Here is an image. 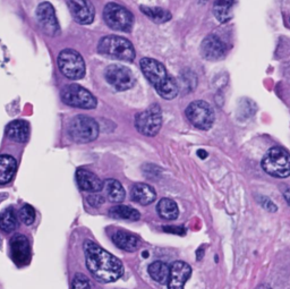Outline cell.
<instances>
[{"mask_svg": "<svg viewBox=\"0 0 290 289\" xmlns=\"http://www.w3.org/2000/svg\"><path fill=\"white\" fill-rule=\"evenodd\" d=\"M85 263L93 277L101 282H114L122 277L124 266L119 258L92 240L84 242Z\"/></svg>", "mask_w": 290, "mask_h": 289, "instance_id": "1", "label": "cell"}, {"mask_svg": "<svg viewBox=\"0 0 290 289\" xmlns=\"http://www.w3.org/2000/svg\"><path fill=\"white\" fill-rule=\"evenodd\" d=\"M140 65L145 78L164 99L172 100L177 96L179 92L178 83L168 74L166 67L160 62L152 58H143Z\"/></svg>", "mask_w": 290, "mask_h": 289, "instance_id": "2", "label": "cell"}, {"mask_svg": "<svg viewBox=\"0 0 290 289\" xmlns=\"http://www.w3.org/2000/svg\"><path fill=\"white\" fill-rule=\"evenodd\" d=\"M98 50L104 56L119 59L122 62H133L135 58L133 44L125 38L117 36L102 38L98 46Z\"/></svg>", "mask_w": 290, "mask_h": 289, "instance_id": "3", "label": "cell"}, {"mask_svg": "<svg viewBox=\"0 0 290 289\" xmlns=\"http://www.w3.org/2000/svg\"><path fill=\"white\" fill-rule=\"evenodd\" d=\"M264 172L276 178L290 176V154L282 148L274 146L268 150L262 159Z\"/></svg>", "mask_w": 290, "mask_h": 289, "instance_id": "4", "label": "cell"}, {"mask_svg": "<svg viewBox=\"0 0 290 289\" xmlns=\"http://www.w3.org/2000/svg\"><path fill=\"white\" fill-rule=\"evenodd\" d=\"M68 133L76 143H88L94 141L99 135V125L93 118L80 114L72 118Z\"/></svg>", "mask_w": 290, "mask_h": 289, "instance_id": "5", "label": "cell"}, {"mask_svg": "<svg viewBox=\"0 0 290 289\" xmlns=\"http://www.w3.org/2000/svg\"><path fill=\"white\" fill-rule=\"evenodd\" d=\"M104 18L110 28L120 32H130L134 24L133 14L125 7L114 2L104 7Z\"/></svg>", "mask_w": 290, "mask_h": 289, "instance_id": "6", "label": "cell"}, {"mask_svg": "<svg viewBox=\"0 0 290 289\" xmlns=\"http://www.w3.org/2000/svg\"><path fill=\"white\" fill-rule=\"evenodd\" d=\"M58 67L62 73L70 80H80L85 75L84 60L75 50H62L58 56Z\"/></svg>", "mask_w": 290, "mask_h": 289, "instance_id": "7", "label": "cell"}, {"mask_svg": "<svg viewBox=\"0 0 290 289\" xmlns=\"http://www.w3.org/2000/svg\"><path fill=\"white\" fill-rule=\"evenodd\" d=\"M62 99L70 107L82 109H94L96 107V99L92 93L78 84H70L64 88Z\"/></svg>", "mask_w": 290, "mask_h": 289, "instance_id": "8", "label": "cell"}, {"mask_svg": "<svg viewBox=\"0 0 290 289\" xmlns=\"http://www.w3.org/2000/svg\"><path fill=\"white\" fill-rule=\"evenodd\" d=\"M186 116L196 128L210 130L214 122V112L206 101L198 100L192 102L186 109Z\"/></svg>", "mask_w": 290, "mask_h": 289, "instance_id": "9", "label": "cell"}, {"mask_svg": "<svg viewBox=\"0 0 290 289\" xmlns=\"http://www.w3.org/2000/svg\"><path fill=\"white\" fill-rule=\"evenodd\" d=\"M162 114L158 104H153L145 112L136 114L135 127L145 136H156L161 128Z\"/></svg>", "mask_w": 290, "mask_h": 289, "instance_id": "10", "label": "cell"}, {"mask_svg": "<svg viewBox=\"0 0 290 289\" xmlns=\"http://www.w3.org/2000/svg\"><path fill=\"white\" fill-rule=\"evenodd\" d=\"M104 78L118 91H126L134 86L135 76L130 68L122 65H112L106 70Z\"/></svg>", "mask_w": 290, "mask_h": 289, "instance_id": "11", "label": "cell"}, {"mask_svg": "<svg viewBox=\"0 0 290 289\" xmlns=\"http://www.w3.org/2000/svg\"><path fill=\"white\" fill-rule=\"evenodd\" d=\"M36 20L39 23L42 31L49 36H54L59 32V24L56 17V12L51 4L42 2L38 6L36 10Z\"/></svg>", "mask_w": 290, "mask_h": 289, "instance_id": "12", "label": "cell"}, {"mask_svg": "<svg viewBox=\"0 0 290 289\" xmlns=\"http://www.w3.org/2000/svg\"><path fill=\"white\" fill-rule=\"evenodd\" d=\"M72 16L80 24H91L94 20V7L88 0H66Z\"/></svg>", "mask_w": 290, "mask_h": 289, "instance_id": "13", "label": "cell"}, {"mask_svg": "<svg viewBox=\"0 0 290 289\" xmlns=\"http://www.w3.org/2000/svg\"><path fill=\"white\" fill-rule=\"evenodd\" d=\"M12 258L17 266H25L31 258V246L24 235L16 234L10 240Z\"/></svg>", "mask_w": 290, "mask_h": 289, "instance_id": "14", "label": "cell"}, {"mask_svg": "<svg viewBox=\"0 0 290 289\" xmlns=\"http://www.w3.org/2000/svg\"><path fill=\"white\" fill-rule=\"evenodd\" d=\"M192 268L186 262L176 261L170 266L168 289H184L187 280L190 278Z\"/></svg>", "mask_w": 290, "mask_h": 289, "instance_id": "15", "label": "cell"}, {"mask_svg": "<svg viewBox=\"0 0 290 289\" xmlns=\"http://www.w3.org/2000/svg\"><path fill=\"white\" fill-rule=\"evenodd\" d=\"M226 51H227V46L216 36H206L201 44L202 56L208 60H219L224 57Z\"/></svg>", "mask_w": 290, "mask_h": 289, "instance_id": "16", "label": "cell"}, {"mask_svg": "<svg viewBox=\"0 0 290 289\" xmlns=\"http://www.w3.org/2000/svg\"><path fill=\"white\" fill-rule=\"evenodd\" d=\"M76 180L80 188L85 192L98 193L104 190V182H102L96 174L86 169H78L76 172Z\"/></svg>", "mask_w": 290, "mask_h": 289, "instance_id": "17", "label": "cell"}, {"mask_svg": "<svg viewBox=\"0 0 290 289\" xmlns=\"http://www.w3.org/2000/svg\"><path fill=\"white\" fill-rule=\"evenodd\" d=\"M112 242L114 245L126 252H134L140 245V240L134 235L125 230H116L112 235Z\"/></svg>", "mask_w": 290, "mask_h": 289, "instance_id": "18", "label": "cell"}, {"mask_svg": "<svg viewBox=\"0 0 290 289\" xmlns=\"http://www.w3.org/2000/svg\"><path fill=\"white\" fill-rule=\"evenodd\" d=\"M8 138L17 143L26 142L30 138V125L25 120H14L6 128Z\"/></svg>", "mask_w": 290, "mask_h": 289, "instance_id": "19", "label": "cell"}, {"mask_svg": "<svg viewBox=\"0 0 290 289\" xmlns=\"http://www.w3.org/2000/svg\"><path fill=\"white\" fill-rule=\"evenodd\" d=\"M156 198V193L152 186L148 184H136L130 192V198L134 202L142 204V206H148L152 202H154Z\"/></svg>", "mask_w": 290, "mask_h": 289, "instance_id": "20", "label": "cell"}, {"mask_svg": "<svg viewBox=\"0 0 290 289\" xmlns=\"http://www.w3.org/2000/svg\"><path fill=\"white\" fill-rule=\"evenodd\" d=\"M17 164L12 156H0V185L10 182L16 172Z\"/></svg>", "mask_w": 290, "mask_h": 289, "instance_id": "21", "label": "cell"}, {"mask_svg": "<svg viewBox=\"0 0 290 289\" xmlns=\"http://www.w3.org/2000/svg\"><path fill=\"white\" fill-rule=\"evenodd\" d=\"M106 196L110 202L122 203L126 196V192L122 185L116 180H106L104 182Z\"/></svg>", "mask_w": 290, "mask_h": 289, "instance_id": "22", "label": "cell"}, {"mask_svg": "<svg viewBox=\"0 0 290 289\" xmlns=\"http://www.w3.org/2000/svg\"><path fill=\"white\" fill-rule=\"evenodd\" d=\"M234 0H216L214 6H213V12H214L216 18L220 23H226L232 18V6Z\"/></svg>", "mask_w": 290, "mask_h": 289, "instance_id": "23", "label": "cell"}, {"mask_svg": "<svg viewBox=\"0 0 290 289\" xmlns=\"http://www.w3.org/2000/svg\"><path fill=\"white\" fill-rule=\"evenodd\" d=\"M148 274L150 277L154 280V282L159 284H167L169 279L170 268L164 262L156 261L153 262L148 266Z\"/></svg>", "mask_w": 290, "mask_h": 289, "instance_id": "24", "label": "cell"}, {"mask_svg": "<svg viewBox=\"0 0 290 289\" xmlns=\"http://www.w3.org/2000/svg\"><path fill=\"white\" fill-rule=\"evenodd\" d=\"M156 211L161 218L166 220H174L179 216V210L176 202L170 198L160 200V202L156 206Z\"/></svg>", "mask_w": 290, "mask_h": 289, "instance_id": "25", "label": "cell"}, {"mask_svg": "<svg viewBox=\"0 0 290 289\" xmlns=\"http://www.w3.org/2000/svg\"><path fill=\"white\" fill-rule=\"evenodd\" d=\"M109 214L117 219H126L136 221L140 218V212L134 209V208L128 206H122V204H118V206H112L109 210Z\"/></svg>", "mask_w": 290, "mask_h": 289, "instance_id": "26", "label": "cell"}, {"mask_svg": "<svg viewBox=\"0 0 290 289\" xmlns=\"http://www.w3.org/2000/svg\"><path fill=\"white\" fill-rule=\"evenodd\" d=\"M140 10L154 23H164L172 18V14L168 10H164V8L140 6Z\"/></svg>", "mask_w": 290, "mask_h": 289, "instance_id": "27", "label": "cell"}, {"mask_svg": "<svg viewBox=\"0 0 290 289\" xmlns=\"http://www.w3.org/2000/svg\"><path fill=\"white\" fill-rule=\"evenodd\" d=\"M17 228V216L12 208H8L0 214V230L12 232Z\"/></svg>", "mask_w": 290, "mask_h": 289, "instance_id": "28", "label": "cell"}, {"mask_svg": "<svg viewBox=\"0 0 290 289\" xmlns=\"http://www.w3.org/2000/svg\"><path fill=\"white\" fill-rule=\"evenodd\" d=\"M20 218L23 221L24 224L30 226L36 220V211L30 204H25L20 210Z\"/></svg>", "mask_w": 290, "mask_h": 289, "instance_id": "29", "label": "cell"}, {"mask_svg": "<svg viewBox=\"0 0 290 289\" xmlns=\"http://www.w3.org/2000/svg\"><path fill=\"white\" fill-rule=\"evenodd\" d=\"M72 289H91V284L83 274H78L72 280Z\"/></svg>", "mask_w": 290, "mask_h": 289, "instance_id": "30", "label": "cell"}, {"mask_svg": "<svg viewBox=\"0 0 290 289\" xmlns=\"http://www.w3.org/2000/svg\"><path fill=\"white\" fill-rule=\"evenodd\" d=\"M258 203L261 204V206L264 208V209H266V211H268V212H272V214H274V212H276V204L271 201L270 198H266V196H258Z\"/></svg>", "mask_w": 290, "mask_h": 289, "instance_id": "31", "label": "cell"}, {"mask_svg": "<svg viewBox=\"0 0 290 289\" xmlns=\"http://www.w3.org/2000/svg\"><path fill=\"white\" fill-rule=\"evenodd\" d=\"M88 201L90 204H91L92 206L99 208V206H102V204H104V198L102 196V195H99V194H92V195H90V196L88 198Z\"/></svg>", "mask_w": 290, "mask_h": 289, "instance_id": "32", "label": "cell"}, {"mask_svg": "<svg viewBox=\"0 0 290 289\" xmlns=\"http://www.w3.org/2000/svg\"><path fill=\"white\" fill-rule=\"evenodd\" d=\"M164 229L167 232L178 234V235H184V234H185V229L182 228V227H172V226H168V227H164Z\"/></svg>", "mask_w": 290, "mask_h": 289, "instance_id": "33", "label": "cell"}, {"mask_svg": "<svg viewBox=\"0 0 290 289\" xmlns=\"http://www.w3.org/2000/svg\"><path fill=\"white\" fill-rule=\"evenodd\" d=\"M198 156L200 158H201V159H206L208 152H206V150H202V148H201V150H198Z\"/></svg>", "mask_w": 290, "mask_h": 289, "instance_id": "34", "label": "cell"}, {"mask_svg": "<svg viewBox=\"0 0 290 289\" xmlns=\"http://www.w3.org/2000/svg\"><path fill=\"white\" fill-rule=\"evenodd\" d=\"M284 196L286 198V201H287V203L290 206V188H287L284 190Z\"/></svg>", "mask_w": 290, "mask_h": 289, "instance_id": "35", "label": "cell"}, {"mask_svg": "<svg viewBox=\"0 0 290 289\" xmlns=\"http://www.w3.org/2000/svg\"><path fill=\"white\" fill-rule=\"evenodd\" d=\"M255 289H272L268 284H258V286Z\"/></svg>", "mask_w": 290, "mask_h": 289, "instance_id": "36", "label": "cell"}]
</instances>
